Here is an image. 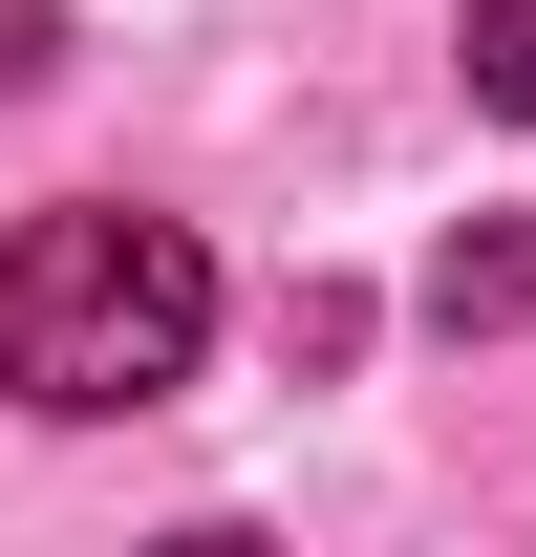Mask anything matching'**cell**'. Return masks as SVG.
Wrapping results in <instances>:
<instances>
[{"label":"cell","instance_id":"obj_1","mask_svg":"<svg viewBox=\"0 0 536 557\" xmlns=\"http://www.w3.org/2000/svg\"><path fill=\"white\" fill-rule=\"evenodd\" d=\"M215 344V258H194V214H130V194H65V214H22L0 236V386L22 408H172Z\"/></svg>","mask_w":536,"mask_h":557},{"label":"cell","instance_id":"obj_2","mask_svg":"<svg viewBox=\"0 0 536 557\" xmlns=\"http://www.w3.org/2000/svg\"><path fill=\"white\" fill-rule=\"evenodd\" d=\"M451 65H472V108H515V129H536V0H472Z\"/></svg>","mask_w":536,"mask_h":557},{"label":"cell","instance_id":"obj_3","mask_svg":"<svg viewBox=\"0 0 536 557\" xmlns=\"http://www.w3.org/2000/svg\"><path fill=\"white\" fill-rule=\"evenodd\" d=\"M429 300H451V322H515V300H536V236H451V278H429Z\"/></svg>","mask_w":536,"mask_h":557}]
</instances>
